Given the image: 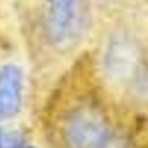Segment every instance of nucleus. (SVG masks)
<instances>
[{
  "mask_svg": "<svg viewBox=\"0 0 148 148\" xmlns=\"http://www.w3.org/2000/svg\"><path fill=\"white\" fill-rule=\"evenodd\" d=\"M21 139L16 132L6 129H0V148H19Z\"/></svg>",
  "mask_w": 148,
  "mask_h": 148,
  "instance_id": "obj_5",
  "label": "nucleus"
},
{
  "mask_svg": "<svg viewBox=\"0 0 148 148\" xmlns=\"http://www.w3.org/2000/svg\"><path fill=\"white\" fill-rule=\"evenodd\" d=\"M19 148H23V147H22V146H21V147H19ZM27 148H30V147H27Z\"/></svg>",
  "mask_w": 148,
  "mask_h": 148,
  "instance_id": "obj_6",
  "label": "nucleus"
},
{
  "mask_svg": "<svg viewBox=\"0 0 148 148\" xmlns=\"http://www.w3.org/2000/svg\"><path fill=\"white\" fill-rule=\"evenodd\" d=\"M138 64V51L130 41L119 39L112 43L107 56V68L114 78L118 80L131 79Z\"/></svg>",
  "mask_w": 148,
  "mask_h": 148,
  "instance_id": "obj_4",
  "label": "nucleus"
},
{
  "mask_svg": "<svg viewBox=\"0 0 148 148\" xmlns=\"http://www.w3.org/2000/svg\"><path fill=\"white\" fill-rule=\"evenodd\" d=\"M62 135L68 148H118L108 117L92 104L78 106L66 115Z\"/></svg>",
  "mask_w": 148,
  "mask_h": 148,
  "instance_id": "obj_1",
  "label": "nucleus"
},
{
  "mask_svg": "<svg viewBox=\"0 0 148 148\" xmlns=\"http://www.w3.org/2000/svg\"><path fill=\"white\" fill-rule=\"evenodd\" d=\"M22 72L7 64L0 69V117L9 118L18 112L21 103Z\"/></svg>",
  "mask_w": 148,
  "mask_h": 148,
  "instance_id": "obj_3",
  "label": "nucleus"
},
{
  "mask_svg": "<svg viewBox=\"0 0 148 148\" xmlns=\"http://www.w3.org/2000/svg\"><path fill=\"white\" fill-rule=\"evenodd\" d=\"M79 1L45 0V32L53 43H64L72 36L78 21Z\"/></svg>",
  "mask_w": 148,
  "mask_h": 148,
  "instance_id": "obj_2",
  "label": "nucleus"
}]
</instances>
